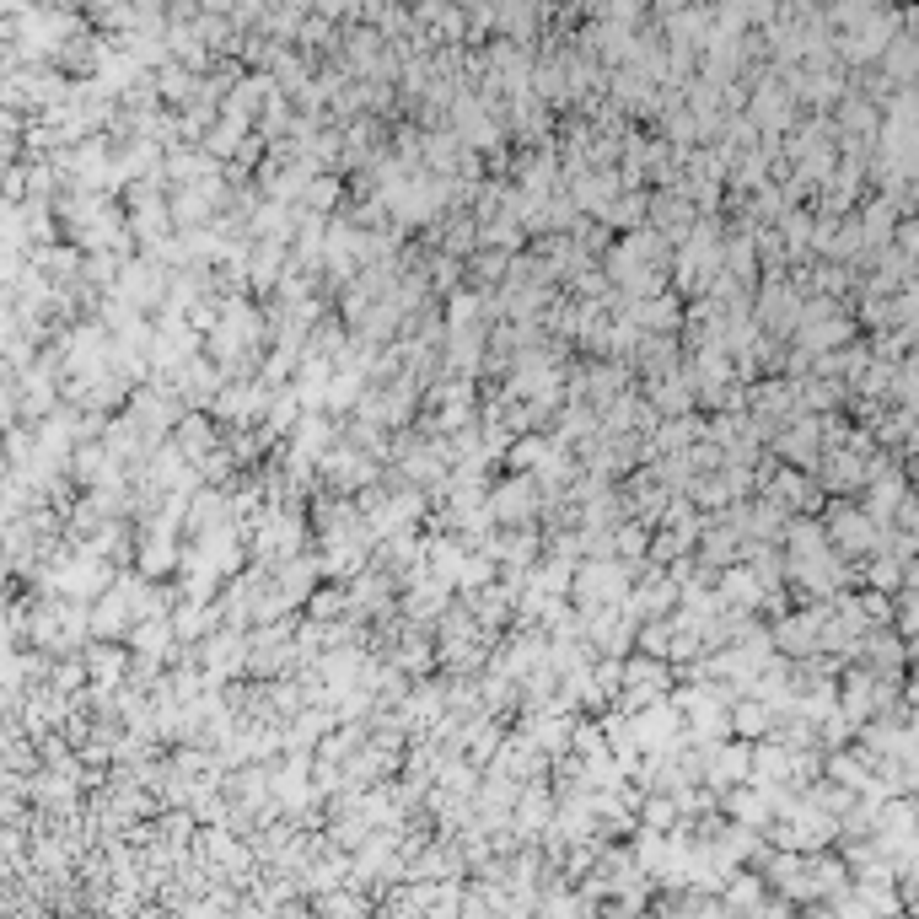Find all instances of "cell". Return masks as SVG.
I'll return each mask as SVG.
<instances>
[{"mask_svg": "<svg viewBox=\"0 0 919 919\" xmlns=\"http://www.w3.org/2000/svg\"><path fill=\"white\" fill-rule=\"evenodd\" d=\"M576 602L581 608H619V602L629 597V570L619 554H592L586 565L576 570Z\"/></svg>", "mask_w": 919, "mask_h": 919, "instance_id": "cell-1", "label": "cell"}, {"mask_svg": "<svg viewBox=\"0 0 919 919\" xmlns=\"http://www.w3.org/2000/svg\"><path fill=\"white\" fill-rule=\"evenodd\" d=\"M49 586H60L65 597H76V602H97L113 586V576H108V565H103V554L97 549H81V554H70V559H60V565L49 570Z\"/></svg>", "mask_w": 919, "mask_h": 919, "instance_id": "cell-2", "label": "cell"}, {"mask_svg": "<svg viewBox=\"0 0 919 919\" xmlns=\"http://www.w3.org/2000/svg\"><path fill=\"white\" fill-rule=\"evenodd\" d=\"M253 549H258V559H291V554H301V543H307V522H301L296 511H269V516H258V527H253Z\"/></svg>", "mask_w": 919, "mask_h": 919, "instance_id": "cell-3", "label": "cell"}, {"mask_svg": "<svg viewBox=\"0 0 919 919\" xmlns=\"http://www.w3.org/2000/svg\"><path fill=\"white\" fill-rule=\"evenodd\" d=\"M699 769L710 774V785H737L753 774V753H748V742H705L699 748Z\"/></svg>", "mask_w": 919, "mask_h": 919, "instance_id": "cell-4", "label": "cell"}, {"mask_svg": "<svg viewBox=\"0 0 919 919\" xmlns=\"http://www.w3.org/2000/svg\"><path fill=\"white\" fill-rule=\"evenodd\" d=\"M533 506H538V479L533 473H522V479H506L500 490H490V516L495 522H527L533 516Z\"/></svg>", "mask_w": 919, "mask_h": 919, "instance_id": "cell-5", "label": "cell"}, {"mask_svg": "<svg viewBox=\"0 0 919 919\" xmlns=\"http://www.w3.org/2000/svg\"><path fill=\"white\" fill-rule=\"evenodd\" d=\"M172 441L183 447V457H194V463H199V457L215 447V430H210L205 414H189V420H178V436H172Z\"/></svg>", "mask_w": 919, "mask_h": 919, "instance_id": "cell-6", "label": "cell"}, {"mask_svg": "<svg viewBox=\"0 0 919 919\" xmlns=\"http://www.w3.org/2000/svg\"><path fill=\"white\" fill-rule=\"evenodd\" d=\"M275 796H280V807H285V812H301V807H307V801H312L307 764H291V769H285L280 780H275Z\"/></svg>", "mask_w": 919, "mask_h": 919, "instance_id": "cell-7", "label": "cell"}, {"mask_svg": "<svg viewBox=\"0 0 919 919\" xmlns=\"http://www.w3.org/2000/svg\"><path fill=\"white\" fill-rule=\"evenodd\" d=\"M86 672H92V678L103 683V688H108V683H119V678H124V651H119L113 640L92 645V651H86Z\"/></svg>", "mask_w": 919, "mask_h": 919, "instance_id": "cell-8", "label": "cell"}, {"mask_svg": "<svg viewBox=\"0 0 919 919\" xmlns=\"http://www.w3.org/2000/svg\"><path fill=\"white\" fill-rule=\"evenodd\" d=\"M721 602L753 608V602H758V581H753V570H726V581H721Z\"/></svg>", "mask_w": 919, "mask_h": 919, "instance_id": "cell-9", "label": "cell"}, {"mask_svg": "<svg viewBox=\"0 0 919 919\" xmlns=\"http://www.w3.org/2000/svg\"><path fill=\"white\" fill-rule=\"evenodd\" d=\"M613 549H619V559H645V554H651V533L635 527V522H624L619 538H613Z\"/></svg>", "mask_w": 919, "mask_h": 919, "instance_id": "cell-10", "label": "cell"}, {"mask_svg": "<svg viewBox=\"0 0 919 919\" xmlns=\"http://www.w3.org/2000/svg\"><path fill=\"white\" fill-rule=\"evenodd\" d=\"M764 726H769V710H758L753 699L748 705H731V731H737V737H758Z\"/></svg>", "mask_w": 919, "mask_h": 919, "instance_id": "cell-11", "label": "cell"}, {"mask_svg": "<svg viewBox=\"0 0 919 919\" xmlns=\"http://www.w3.org/2000/svg\"><path fill=\"white\" fill-rule=\"evenodd\" d=\"M543 452H549V441H543V436H522V441H511V452H506V457H511V468H522V473H527V468H538V463H543Z\"/></svg>", "mask_w": 919, "mask_h": 919, "instance_id": "cell-12", "label": "cell"}, {"mask_svg": "<svg viewBox=\"0 0 919 919\" xmlns=\"http://www.w3.org/2000/svg\"><path fill=\"white\" fill-rule=\"evenodd\" d=\"M834 527H839V543H844V549H866V543H871V522H866V516H850V511H844Z\"/></svg>", "mask_w": 919, "mask_h": 919, "instance_id": "cell-13", "label": "cell"}, {"mask_svg": "<svg viewBox=\"0 0 919 919\" xmlns=\"http://www.w3.org/2000/svg\"><path fill=\"white\" fill-rule=\"evenodd\" d=\"M576 199H581V210H602V215H608V199H613V183H608V178H586Z\"/></svg>", "mask_w": 919, "mask_h": 919, "instance_id": "cell-14", "label": "cell"}, {"mask_svg": "<svg viewBox=\"0 0 919 919\" xmlns=\"http://www.w3.org/2000/svg\"><path fill=\"white\" fill-rule=\"evenodd\" d=\"M731 554H737V533H726V527L705 533V559H710V565H726Z\"/></svg>", "mask_w": 919, "mask_h": 919, "instance_id": "cell-15", "label": "cell"}]
</instances>
